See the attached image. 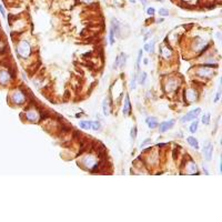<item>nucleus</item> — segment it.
<instances>
[{"mask_svg": "<svg viewBox=\"0 0 222 222\" xmlns=\"http://www.w3.org/2000/svg\"><path fill=\"white\" fill-rule=\"evenodd\" d=\"M17 52L21 57H28L31 53V48H30V45L27 41H22L18 46L17 48Z\"/></svg>", "mask_w": 222, "mask_h": 222, "instance_id": "1", "label": "nucleus"}, {"mask_svg": "<svg viewBox=\"0 0 222 222\" xmlns=\"http://www.w3.org/2000/svg\"><path fill=\"white\" fill-rule=\"evenodd\" d=\"M200 113H201V109H200V108H197V109L192 110V111H190L189 113H187L185 116H183V117L181 118V122H182V123H185V122L191 121V120H196Z\"/></svg>", "mask_w": 222, "mask_h": 222, "instance_id": "2", "label": "nucleus"}, {"mask_svg": "<svg viewBox=\"0 0 222 222\" xmlns=\"http://www.w3.org/2000/svg\"><path fill=\"white\" fill-rule=\"evenodd\" d=\"M212 153H213V146L210 142H207V144L203 148V155L207 161H210L212 159Z\"/></svg>", "mask_w": 222, "mask_h": 222, "instance_id": "3", "label": "nucleus"}, {"mask_svg": "<svg viewBox=\"0 0 222 222\" xmlns=\"http://www.w3.org/2000/svg\"><path fill=\"white\" fill-rule=\"evenodd\" d=\"M174 123H176V121L174 120H170V121H164L162 122L161 125H160V132L161 133H164V132H167L169 129H171L172 127L174 126Z\"/></svg>", "mask_w": 222, "mask_h": 222, "instance_id": "4", "label": "nucleus"}, {"mask_svg": "<svg viewBox=\"0 0 222 222\" xmlns=\"http://www.w3.org/2000/svg\"><path fill=\"white\" fill-rule=\"evenodd\" d=\"M12 101L17 105H22L25 102V96L20 91H15L12 95Z\"/></svg>", "mask_w": 222, "mask_h": 222, "instance_id": "5", "label": "nucleus"}, {"mask_svg": "<svg viewBox=\"0 0 222 222\" xmlns=\"http://www.w3.org/2000/svg\"><path fill=\"white\" fill-rule=\"evenodd\" d=\"M131 113V105H130L129 96H126V101H125V107H123V114L129 116Z\"/></svg>", "mask_w": 222, "mask_h": 222, "instance_id": "6", "label": "nucleus"}, {"mask_svg": "<svg viewBox=\"0 0 222 222\" xmlns=\"http://www.w3.org/2000/svg\"><path fill=\"white\" fill-rule=\"evenodd\" d=\"M146 122H147V125L149 126V128H150V129H155V128H157V127H158V120H157V118H155V117L147 118Z\"/></svg>", "mask_w": 222, "mask_h": 222, "instance_id": "7", "label": "nucleus"}, {"mask_svg": "<svg viewBox=\"0 0 222 222\" xmlns=\"http://www.w3.org/2000/svg\"><path fill=\"white\" fill-rule=\"evenodd\" d=\"M111 30L113 32H116V36H119V32H120V23L117 19H112V22H111Z\"/></svg>", "mask_w": 222, "mask_h": 222, "instance_id": "8", "label": "nucleus"}, {"mask_svg": "<svg viewBox=\"0 0 222 222\" xmlns=\"http://www.w3.org/2000/svg\"><path fill=\"white\" fill-rule=\"evenodd\" d=\"M10 80V75L7 71H0V84H6Z\"/></svg>", "mask_w": 222, "mask_h": 222, "instance_id": "9", "label": "nucleus"}, {"mask_svg": "<svg viewBox=\"0 0 222 222\" xmlns=\"http://www.w3.org/2000/svg\"><path fill=\"white\" fill-rule=\"evenodd\" d=\"M26 116H27V119L30 120V121H37L38 119H39V114H38L34 110H30V111H28Z\"/></svg>", "mask_w": 222, "mask_h": 222, "instance_id": "10", "label": "nucleus"}, {"mask_svg": "<svg viewBox=\"0 0 222 222\" xmlns=\"http://www.w3.org/2000/svg\"><path fill=\"white\" fill-rule=\"evenodd\" d=\"M187 141H188V143L192 148L197 149V150L199 149V142H198V140L196 138H193V137H189V138H187Z\"/></svg>", "mask_w": 222, "mask_h": 222, "instance_id": "11", "label": "nucleus"}, {"mask_svg": "<svg viewBox=\"0 0 222 222\" xmlns=\"http://www.w3.org/2000/svg\"><path fill=\"white\" fill-rule=\"evenodd\" d=\"M102 108H103V113L106 116H108L110 113V107H109V100L108 99H105L103 100V103H102Z\"/></svg>", "mask_w": 222, "mask_h": 222, "instance_id": "12", "label": "nucleus"}, {"mask_svg": "<svg viewBox=\"0 0 222 222\" xmlns=\"http://www.w3.org/2000/svg\"><path fill=\"white\" fill-rule=\"evenodd\" d=\"M198 75H201V77H210L211 75V71L208 70L205 67H202L199 71H198Z\"/></svg>", "mask_w": 222, "mask_h": 222, "instance_id": "13", "label": "nucleus"}, {"mask_svg": "<svg viewBox=\"0 0 222 222\" xmlns=\"http://www.w3.org/2000/svg\"><path fill=\"white\" fill-rule=\"evenodd\" d=\"M80 127L82 129H91V121H81Z\"/></svg>", "mask_w": 222, "mask_h": 222, "instance_id": "14", "label": "nucleus"}, {"mask_svg": "<svg viewBox=\"0 0 222 222\" xmlns=\"http://www.w3.org/2000/svg\"><path fill=\"white\" fill-rule=\"evenodd\" d=\"M198 125H199L198 120H196V121L192 122V125L190 126V132H191V133H194V132L198 130Z\"/></svg>", "mask_w": 222, "mask_h": 222, "instance_id": "15", "label": "nucleus"}, {"mask_svg": "<svg viewBox=\"0 0 222 222\" xmlns=\"http://www.w3.org/2000/svg\"><path fill=\"white\" fill-rule=\"evenodd\" d=\"M188 171L191 173V174H194V173H197V166L196 164L193 163V162H191L190 163V167H189V169H188Z\"/></svg>", "mask_w": 222, "mask_h": 222, "instance_id": "16", "label": "nucleus"}, {"mask_svg": "<svg viewBox=\"0 0 222 222\" xmlns=\"http://www.w3.org/2000/svg\"><path fill=\"white\" fill-rule=\"evenodd\" d=\"M130 137H131V139H132V141H134V140H136V138H137V126H134L133 128L131 129Z\"/></svg>", "mask_w": 222, "mask_h": 222, "instance_id": "17", "label": "nucleus"}, {"mask_svg": "<svg viewBox=\"0 0 222 222\" xmlns=\"http://www.w3.org/2000/svg\"><path fill=\"white\" fill-rule=\"evenodd\" d=\"M146 79H147V73H146V72H141L140 78H139V82H140V84H144Z\"/></svg>", "mask_w": 222, "mask_h": 222, "instance_id": "18", "label": "nucleus"}, {"mask_svg": "<svg viewBox=\"0 0 222 222\" xmlns=\"http://www.w3.org/2000/svg\"><path fill=\"white\" fill-rule=\"evenodd\" d=\"M159 15L160 16H162V17H167V16H169V10L166 8H160L159 9Z\"/></svg>", "mask_w": 222, "mask_h": 222, "instance_id": "19", "label": "nucleus"}, {"mask_svg": "<svg viewBox=\"0 0 222 222\" xmlns=\"http://www.w3.org/2000/svg\"><path fill=\"white\" fill-rule=\"evenodd\" d=\"M202 122L204 125H209L210 123V113H205L204 116L202 117Z\"/></svg>", "mask_w": 222, "mask_h": 222, "instance_id": "20", "label": "nucleus"}, {"mask_svg": "<svg viewBox=\"0 0 222 222\" xmlns=\"http://www.w3.org/2000/svg\"><path fill=\"white\" fill-rule=\"evenodd\" d=\"M100 127H101V125H100V122H98V121H91V129H93V130H99L100 129Z\"/></svg>", "mask_w": 222, "mask_h": 222, "instance_id": "21", "label": "nucleus"}, {"mask_svg": "<svg viewBox=\"0 0 222 222\" xmlns=\"http://www.w3.org/2000/svg\"><path fill=\"white\" fill-rule=\"evenodd\" d=\"M141 58H142V50H140L138 53V59H137V70H139V66H140Z\"/></svg>", "mask_w": 222, "mask_h": 222, "instance_id": "22", "label": "nucleus"}, {"mask_svg": "<svg viewBox=\"0 0 222 222\" xmlns=\"http://www.w3.org/2000/svg\"><path fill=\"white\" fill-rule=\"evenodd\" d=\"M113 34H114V32H113L112 30L110 29V34H109V42H110V45H113V42H114V37H113Z\"/></svg>", "mask_w": 222, "mask_h": 222, "instance_id": "23", "label": "nucleus"}, {"mask_svg": "<svg viewBox=\"0 0 222 222\" xmlns=\"http://www.w3.org/2000/svg\"><path fill=\"white\" fill-rule=\"evenodd\" d=\"M120 66V56H118L116 61H114V64H113V69H117L118 67Z\"/></svg>", "mask_w": 222, "mask_h": 222, "instance_id": "24", "label": "nucleus"}, {"mask_svg": "<svg viewBox=\"0 0 222 222\" xmlns=\"http://www.w3.org/2000/svg\"><path fill=\"white\" fill-rule=\"evenodd\" d=\"M155 8H152V7L147 9V13L149 15V16H153V15H155Z\"/></svg>", "mask_w": 222, "mask_h": 222, "instance_id": "25", "label": "nucleus"}, {"mask_svg": "<svg viewBox=\"0 0 222 222\" xmlns=\"http://www.w3.org/2000/svg\"><path fill=\"white\" fill-rule=\"evenodd\" d=\"M137 78H138V75H134L133 80H132V84H131V88L132 89H136V81H137Z\"/></svg>", "mask_w": 222, "mask_h": 222, "instance_id": "26", "label": "nucleus"}, {"mask_svg": "<svg viewBox=\"0 0 222 222\" xmlns=\"http://www.w3.org/2000/svg\"><path fill=\"white\" fill-rule=\"evenodd\" d=\"M220 96H221V91L219 90L218 92H217V96H215V99H214V102H218L219 99H220Z\"/></svg>", "mask_w": 222, "mask_h": 222, "instance_id": "27", "label": "nucleus"}, {"mask_svg": "<svg viewBox=\"0 0 222 222\" xmlns=\"http://www.w3.org/2000/svg\"><path fill=\"white\" fill-rule=\"evenodd\" d=\"M0 12H1V15H2V17H6V11H4L2 4H0Z\"/></svg>", "mask_w": 222, "mask_h": 222, "instance_id": "28", "label": "nucleus"}, {"mask_svg": "<svg viewBox=\"0 0 222 222\" xmlns=\"http://www.w3.org/2000/svg\"><path fill=\"white\" fill-rule=\"evenodd\" d=\"M149 46H150V52H151V53H153V48H155V41L151 42V43L149 45Z\"/></svg>", "mask_w": 222, "mask_h": 222, "instance_id": "29", "label": "nucleus"}, {"mask_svg": "<svg viewBox=\"0 0 222 222\" xmlns=\"http://www.w3.org/2000/svg\"><path fill=\"white\" fill-rule=\"evenodd\" d=\"M144 51H147V52H150V46L149 45H144Z\"/></svg>", "mask_w": 222, "mask_h": 222, "instance_id": "30", "label": "nucleus"}, {"mask_svg": "<svg viewBox=\"0 0 222 222\" xmlns=\"http://www.w3.org/2000/svg\"><path fill=\"white\" fill-rule=\"evenodd\" d=\"M151 142V139H148V140H146L144 142H142V144H141V147H144V144H147V143Z\"/></svg>", "mask_w": 222, "mask_h": 222, "instance_id": "31", "label": "nucleus"}, {"mask_svg": "<svg viewBox=\"0 0 222 222\" xmlns=\"http://www.w3.org/2000/svg\"><path fill=\"white\" fill-rule=\"evenodd\" d=\"M163 146H167V143H159L158 147H163Z\"/></svg>", "mask_w": 222, "mask_h": 222, "instance_id": "32", "label": "nucleus"}, {"mask_svg": "<svg viewBox=\"0 0 222 222\" xmlns=\"http://www.w3.org/2000/svg\"><path fill=\"white\" fill-rule=\"evenodd\" d=\"M129 1L131 4H136V2H137V0H129Z\"/></svg>", "mask_w": 222, "mask_h": 222, "instance_id": "33", "label": "nucleus"}, {"mask_svg": "<svg viewBox=\"0 0 222 222\" xmlns=\"http://www.w3.org/2000/svg\"><path fill=\"white\" fill-rule=\"evenodd\" d=\"M140 1H141V2H142L143 4H147V0H140Z\"/></svg>", "mask_w": 222, "mask_h": 222, "instance_id": "34", "label": "nucleus"}, {"mask_svg": "<svg viewBox=\"0 0 222 222\" xmlns=\"http://www.w3.org/2000/svg\"><path fill=\"white\" fill-rule=\"evenodd\" d=\"M183 1H185V2H188V1H191V0H183Z\"/></svg>", "mask_w": 222, "mask_h": 222, "instance_id": "35", "label": "nucleus"}, {"mask_svg": "<svg viewBox=\"0 0 222 222\" xmlns=\"http://www.w3.org/2000/svg\"><path fill=\"white\" fill-rule=\"evenodd\" d=\"M157 1H162V0H157Z\"/></svg>", "mask_w": 222, "mask_h": 222, "instance_id": "36", "label": "nucleus"}]
</instances>
